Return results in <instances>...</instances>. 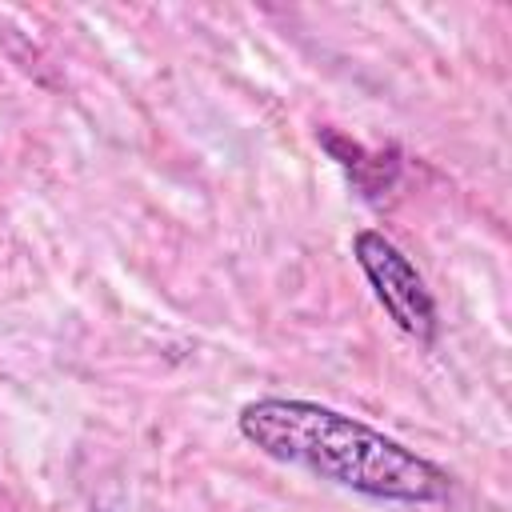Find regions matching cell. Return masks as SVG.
<instances>
[{
	"instance_id": "6da1fadb",
	"label": "cell",
	"mask_w": 512,
	"mask_h": 512,
	"mask_svg": "<svg viewBox=\"0 0 512 512\" xmlns=\"http://www.w3.org/2000/svg\"><path fill=\"white\" fill-rule=\"evenodd\" d=\"M236 428L268 460L296 464L320 480H332L372 500L436 504L452 488L448 472L428 456L316 400H296V396L248 400L236 416Z\"/></svg>"
},
{
	"instance_id": "7a4b0ae2",
	"label": "cell",
	"mask_w": 512,
	"mask_h": 512,
	"mask_svg": "<svg viewBox=\"0 0 512 512\" xmlns=\"http://www.w3.org/2000/svg\"><path fill=\"white\" fill-rule=\"evenodd\" d=\"M352 256L364 280L372 284L380 308L388 312V320L416 344H432L440 332V316H436V300L424 276L416 272V264L380 228H360L352 236Z\"/></svg>"
}]
</instances>
